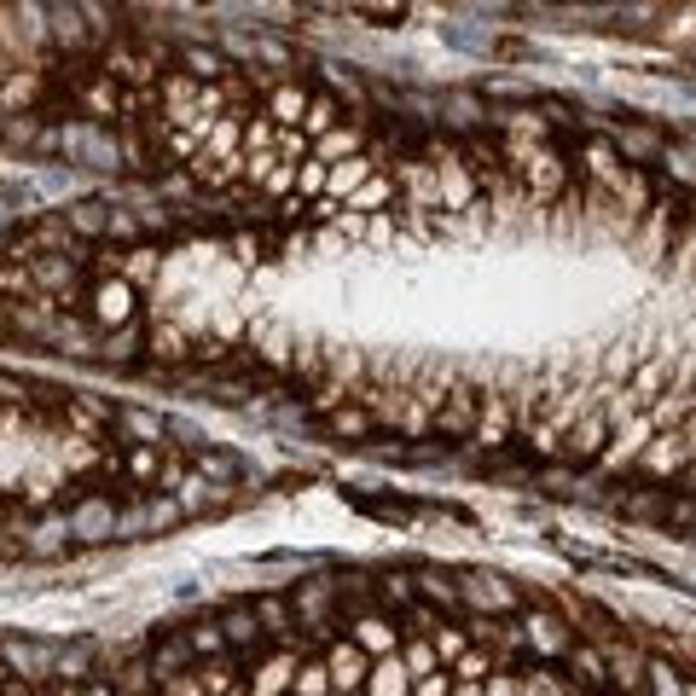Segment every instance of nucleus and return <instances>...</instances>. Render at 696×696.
I'll use <instances>...</instances> for the list:
<instances>
[{"label": "nucleus", "mask_w": 696, "mask_h": 696, "mask_svg": "<svg viewBox=\"0 0 696 696\" xmlns=\"http://www.w3.org/2000/svg\"><path fill=\"white\" fill-rule=\"evenodd\" d=\"M88 326L99 337L123 331V326H140V291L116 274V279H93L88 284Z\"/></svg>", "instance_id": "1"}, {"label": "nucleus", "mask_w": 696, "mask_h": 696, "mask_svg": "<svg viewBox=\"0 0 696 696\" xmlns=\"http://www.w3.org/2000/svg\"><path fill=\"white\" fill-rule=\"evenodd\" d=\"M435 123H447L453 134H477L494 123V105H488L482 93H470V88H447L435 99Z\"/></svg>", "instance_id": "2"}, {"label": "nucleus", "mask_w": 696, "mask_h": 696, "mask_svg": "<svg viewBox=\"0 0 696 696\" xmlns=\"http://www.w3.org/2000/svg\"><path fill=\"white\" fill-rule=\"evenodd\" d=\"M477 413H482V395L470 383H453L447 395H441V406H435V435L441 441L470 435V430H477Z\"/></svg>", "instance_id": "3"}, {"label": "nucleus", "mask_w": 696, "mask_h": 696, "mask_svg": "<svg viewBox=\"0 0 696 696\" xmlns=\"http://www.w3.org/2000/svg\"><path fill=\"white\" fill-rule=\"evenodd\" d=\"M609 435H616V423L604 418V406H586V413L569 423L564 453L574 458V465H586V458H598V453H604V441H609Z\"/></svg>", "instance_id": "4"}, {"label": "nucleus", "mask_w": 696, "mask_h": 696, "mask_svg": "<svg viewBox=\"0 0 696 696\" xmlns=\"http://www.w3.org/2000/svg\"><path fill=\"white\" fill-rule=\"evenodd\" d=\"M71 534L81 540V546H99V540H116V505H111V499H99V494L76 499V505H71Z\"/></svg>", "instance_id": "5"}, {"label": "nucleus", "mask_w": 696, "mask_h": 696, "mask_svg": "<svg viewBox=\"0 0 696 696\" xmlns=\"http://www.w3.org/2000/svg\"><path fill=\"white\" fill-rule=\"evenodd\" d=\"M326 673H331V685H337V691H360L366 679H371V656H366L354 638H331V650H326Z\"/></svg>", "instance_id": "6"}, {"label": "nucleus", "mask_w": 696, "mask_h": 696, "mask_svg": "<svg viewBox=\"0 0 696 696\" xmlns=\"http://www.w3.org/2000/svg\"><path fill=\"white\" fill-rule=\"evenodd\" d=\"M64 227H71V239L76 244H99L111 232V203L105 198H76V203H64Z\"/></svg>", "instance_id": "7"}, {"label": "nucleus", "mask_w": 696, "mask_h": 696, "mask_svg": "<svg viewBox=\"0 0 696 696\" xmlns=\"http://www.w3.org/2000/svg\"><path fill=\"white\" fill-rule=\"evenodd\" d=\"M192 661H198V656H192V638H186V633L157 638V650H151V679H157V691L192 673Z\"/></svg>", "instance_id": "8"}, {"label": "nucleus", "mask_w": 696, "mask_h": 696, "mask_svg": "<svg viewBox=\"0 0 696 696\" xmlns=\"http://www.w3.org/2000/svg\"><path fill=\"white\" fill-rule=\"evenodd\" d=\"M331 441H371V430H378V418L366 413L360 401H343V406H331L326 413V423H319Z\"/></svg>", "instance_id": "9"}, {"label": "nucleus", "mask_w": 696, "mask_h": 696, "mask_svg": "<svg viewBox=\"0 0 696 696\" xmlns=\"http://www.w3.org/2000/svg\"><path fill=\"white\" fill-rule=\"evenodd\" d=\"M180 64H186V76H192V81H203V88H215V81L232 76L227 53H220V47H203V41H186L180 47Z\"/></svg>", "instance_id": "10"}, {"label": "nucleus", "mask_w": 696, "mask_h": 696, "mask_svg": "<svg viewBox=\"0 0 696 696\" xmlns=\"http://www.w3.org/2000/svg\"><path fill=\"white\" fill-rule=\"evenodd\" d=\"M458 598H477V604H488V609H517V586H505V574H488V569H477V574H465L458 581Z\"/></svg>", "instance_id": "11"}, {"label": "nucleus", "mask_w": 696, "mask_h": 696, "mask_svg": "<svg viewBox=\"0 0 696 696\" xmlns=\"http://www.w3.org/2000/svg\"><path fill=\"white\" fill-rule=\"evenodd\" d=\"M534 488H540V494H552V499H592V482L574 465H540Z\"/></svg>", "instance_id": "12"}, {"label": "nucleus", "mask_w": 696, "mask_h": 696, "mask_svg": "<svg viewBox=\"0 0 696 696\" xmlns=\"http://www.w3.org/2000/svg\"><path fill=\"white\" fill-rule=\"evenodd\" d=\"M116 441H134V447H163V418L140 413V406H116Z\"/></svg>", "instance_id": "13"}, {"label": "nucleus", "mask_w": 696, "mask_h": 696, "mask_svg": "<svg viewBox=\"0 0 696 696\" xmlns=\"http://www.w3.org/2000/svg\"><path fill=\"white\" fill-rule=\"evenodd\" d=\"M302 116H308V88H302L296 76H284L279 88H274V99H267V123L291 128V123H302Z\"/></svg>", "instance_id": "14"}, {"label": "nucleus", "mask_w": 696, "mask_h": 696, "mask_svg": "<svg viewBox=\"0 0 696 696\" xmlns=\"http://www.w3.org/2000/svg\"><path fill=\"white\" fill-rule=\"evenodd\" d=\"M140 349H145V319L140 326H123V331H111V337H99V360L105 366H140Z\"/></svg>", "instance_id": "15"}, {"label": "nucleus", "mask_w": 696, "mask_h": 696, "mask_svg": "<svg viewBox=\"0 0 696 696\" xmlns=\"http://www.w3.org/2000/svg\"><path fill=\"white\" fill-rule=\"evenodd\" d=\"M220 633H227V644H262V621H256V604H232L227 616H220Z\"/></svg>", "instance_id": "16"}, {"label": "nucleus", "mask_w": 696, "mask_h": 696, "mask_svg": "<svg viewBox=\"0 0 696 696\" xmlns=\"http://www.w3.org/2000/svg\"><path fill=\"white\" fill-rule=\"evenodd\" d=\"M354 644H360V650H378V656H395V627L383 616H360L354 621Z\"/></svg>", "instance_id": "17"}, {"label": "nucleus", "mask_w": 696, "mask_h": 696, "mask_svg": "<svg viewBox=\"0 0 696 696\" xmlns=\"http://www.w3.org/2000/svg\"><path fill=\"white\" fill-rule=\"evenodd\" d=\"M616 145L627 151V157H656V151H661V134H656V128H638V123H621V128H616Z\"/></svg>", "instance_id": "18"}, {"label": "nucleus", "mask_w": 696, "mask_h": 696, "mask_svg": "<svg viewBox=\"0 0 696 696\" xmlns=\"http://www.w3.org/2000/svg\"><path fill=\"white\" fill-rule=\"evenodd\" d=\"M371 691H378V696H406V661L401 656L371 661Z\"/></svg>", "instance_id": "19"}, {"label": "nucleus", "mask_w": 696, "mask_h": 696, "mask_svg": "<svg viewBox=\"0 0 696 696\" xmlns=\"http://www.w3.org/2000/svg\"><path fill=\"white\" fill-rule=\"evenodd\" d=\"M302 123H308V134H319V140H326V134L343 123V105H337L331 93H314V99H308V116H302Z\"/></svg>", "instance_id": "20"}, {"label": "nucleus", "mask_w": 696, "mask_h": 696, "mask_svg": "<svg viewBox=\"0 0 696 696\" xmlns=\"http://www.w3.org/2000/svg\"><path fill=\"white\" fill-rule=\"evenodd\" d=\"M186 638H192V656H227V633H220V621L186 627Z\"/></svg>", "instance_id": "21"}, {"label": "nucleus", "mask_w": 696, "mask_h": 696, "mask_svg": "<svg viewBox=\"0 0 696 696\" xmlns=\"http://www.w3.org/2000/svg\"><path fill=\"white\" fill-rule=\"evenodd\" d=\"M418 592H423V598H435V604H447V609H458V586H447L435 569H418Z\"/></svg>", "instance_id": "22"}, {"label": "nucleus", "mask_w": 696, "mask_h": 696, "mask_svg": "<svg viewBox=\"0 0 696 696\" xmlns=\"http://www.w3.org/2000/svg\"><path fill=\"white\" fill-rule=\"evenodd\" d=\"M343 151H360V123H354V128H331L326 140H319V157H343Z\"/></svg>", "instance_id": "23"}, {"label": "nucleus", "mask_w": 696, "mask_h": 696, "mask_svg": "<svg viewBox=\"0 0 696 696\" xmlns=\"http://www.w3.org/2000/svg\"><path fill=\"white\" fill-rule=\"evenodd\" d=\"M371 175V157H349L343 168H331V192H349V186H360Z\"/></svg>", "instance_id": "24"}, {"label": "nucleus", "mask_w": 696, "mask_h": 696, "mask_svg": "<svg viewBox=\"0 0 696 696\" xmlns=\"http://www.w3.org/2000/svg\"><path fill=\"white\" fill-rule=\"evenodd\" d=\"M198 685H203V696H220V691H227V685H232V661H227V656H220V661H215V668H203V673H198Z\"/></svg>", "instance_id": "25"}, {"label": "nucleus", "mask_w": 696, "mask_h": 696, "mask_svg": "<svg viewBox=\"0 0 696 696\" xmlns=\"http://www.w3.org/2000/svg\"><path fill=\"white\" fill-rule=\"evenodd\" d=\"M326 679H331V673H326V668H319V661H314V668H302V679H296V685H302V691H319V685H326Z\"/></svg>", "instance_id": "26"}, {"label": "nucleus", "mask_w": 696, "mask_h": 696, "mask_svg": "<svg viewBox=\"0 0 696 696\" xmlns=\"http://www.w3.org/2000/svg\"><path fill=\"white\" fill-rule=\"evenodd\" d=\"M418 696H447V673H423V685Z\"/></svg>", "instance_id": "27"}, {"label": "nucleus", "mask_w": 696, "mask_h": 696, "mask_svg": "<svg viewBox=\"0 0 696 696\" xmlns=\"http://www.w3.org/2000/svg\"><path fill=\"white\" fill-rule=\"evenodd\" d=\"M284 673H291V668H284V661H274V668L262 673V696H267V691H279V685H284Z\"/></svg>", "instance_id": "28"}, {"label": "nucleus", "mask_w": 696, "mask_h": 696, "mask_svg": "<svg viewBox=\"0 0 696 696\" xmlns=\"http://www.w3.org/2000/svg\"><path fill=\"white\" fill-rule=\"evenodd\" d=\"M12 71H18V64H12L7 53H0V88H7V76H12Z\"/></svg>", "instance_id": "29"}, {"label": "nucleus", "mask_w": 696, "mask_h": 696, "mask_svg": "<svg viewBox=\"0 0 696 696\" xmlns=\"http://www.w3.org/2000/svg\"><path fill=\"white\" fill-rule=\"evenodd\" d=\"M0 511H7V494H0Z\"/></svg>", "instance_id": "30"}]
</instances>
